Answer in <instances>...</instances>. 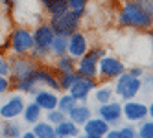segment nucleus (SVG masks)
Instances as JSON below:
<instances>
[{
	"label": "nucleus",
	"mask_w": 153,
	"mask_h": 138,
	"mask_svg": "<svg viewBox=\"0 0 153 138\" xmlns=\"http://www.w3.org/2000/svg\"><path fill=\"white\" fill-rule=\"evenodd\" d=\"M116 26L122 30L148 31L153 26V0H124L116 13Z\"/></svg>",
	"instance_id": "nucleus-1"
},
{
	"label": "nucleus",
	"mask_w": 153,
	"mask_h": 138,
	"mask_svg": "<svg viewBox=\"0 0 153 138\" xmlns=\"http://www.w3.org/2000/svg\"><path fill=\"white\" fill-rule=\"evenodd\" d=\"M31 33H33V48L30 50L28 55L37 63H46V59H50V42L56 33L48 22H39L31 30Z\"/></svg>",
	"instance_id": "nucleus-2"
},
{
	"label": "nucleus",
	"mask_w": 153,
	"mask_h": 138,
	"mask_svg": "<svg viewBox=\"0 0 153 138\" xmlns=\"http://www.w3.org/2000/svg\"><path fill=\"white\" fill-rule=\"evenodd\" d=\"M7 39V52L13 55H28L33 48V33L28 26H13L9 30Z\"/></svg>",
	"instance_id": "nucleus-3"
},
{
	"label": "nucleus",
	"mask_w": 153,
	"mask_h": 138,
	"mask_svg": "<svg viewBox=\"0 0 153 138\" xmlns=\"http://www.w3.org/2000/svg\"><path fill=\"white\" fill-rule=\"evenodd\" d=\"M81 20L83 17L79 13L72 11V9H67L65 13L56 15V17H48V24L53 30L56 35H63V37H68L70 33H74L76 30L81 28Z\"/></svg>",
	"instance_id": "nucleus-4"
},
{
	"label": "nucleus",
	"mask_w": 153,
	"mask_h": 138,
	"mask_svg": "<svg viewBox=\"0 0 153 138\" xmlns=\"http://www.w3.org/2000/svg\"><path fill=\"white\" fill-rule=\"evenodd\" d=\"M114 85H113V90H114V96H118L122 101L126 100H133L137 98L138 94L142 92V81L140 77H135L131 76L127 70H124L116 79H113Z\"/></svg>",
	"instance_id": "nucleus-5"
},
{
	"label": "nucleus",
	"mask_w": 153,
	"mask_h": 138,
	"mask_svg": "<svg viewBox=\"0 0 153 138\" xmlns=\"http://www.w3.org/2000/svg\"><path fill=\"white\" fill-rule=\"evenodd\" d=\"M126 68H127L126 63L120 57L105 54L103 57L98 59V81H113Z\"/></svg>",
	"instance_id": "nucleus-6"
},
{
	"label": "nucleus",
	"mask_w": 153,
	"mask_h": 138,
	"mask_svg": "<svg viewBox=\"0 0 153 138\" xmlns=\"http://www.w3.org/2000/svg\"><path fill=\"white\" fill-rule=\"evenodd\" d=\"M26 105V100L22 96V92H7V98L4 101H0V120H13L20 118L22 109Z\"/></svg>",
	"instance_id": "nucleus-7"
},
{
	"label": "nucleus",
	"mask_w": 153,
	"mask_h": 138,
	"mask_svg": "<svg viewBox=\"0 0 153 138\" xmlns=\"http://www.w3.org/2000/svg\"><path fill=\"white\" fill-rule=\"evenodd\" d=\"M9 57V66H11V72H9V79L15 81L19 77H24L28 74H31L39 63L33 61L30 55H7Z\"/></svg>",
	"instance_id": "nucleus-8"
},
{
	"label": "nucleus",
	"mask_w": 153,
	"mask_h": 138,
	"mask_svg": "<svg viewBox=\"0 0 153 138\" xmlns=\"http://www.w3.org/2000/svg\"><path fill=\"white\" fill-rule=\"evenodd\" d=\"M122 118L129 123H138L140 120L148 118V103L138 101L137 98L122 101Z\"/></svg>",
	"instance_id": "nucleus-9"
},
{
	"label": "nucleus",
	"mask_w": 153,
	"mask_h": 138,
	"mask_svg": "<svg viewBox=\"0 0 153 138\" xmlns=\"http://www.w3.org/2000/svg\"><path fill=\"white\" fill-rule=\"evenodd\" d=\"M89 48H91L89 37H87L85 31H81V28L76 30L74 33H70L67 37V54L72 55L74 59H79Z\"/></svg>",
	"instance_id": "nucleus-10"
},
{
	"label": "nucleus",
	"mask_w": 153,
	"mask_h": 138,
	"mask_svg": "<svg viewBox=\"0 0 153 138\" xmlns=\"http://www.w3.org/2000/svg\"><path fill=\"white\" fill-rule=\"evenodd\" d=\"M96 114L100 116V118H103L109 125H118L120 122H122V103L120 101H105V103H98V109H96Z\"/></svg>",
	"instance_id": "nucleus-11"
},
{
	"label": "nucleus",
	"mask_w": 153,
	"mask_h": 138,
	"mask_svg": "<svg viewBox=\"0 0 153 138\" xmlns=\"http://www.w3.org/2000/svg\"><path fill=\"white\" fill-rule=\"evenodd\" d=\"M98 57L94 52L87 50L85 54L76 61V72L83 77H94L98 79Z\"/></svg>",
	"instance_id": "nucleus-12"
},
{
	"label": "nucleus",
	"mask_w": 153,
	"mask_h": 138,
	"mask_svg": "<svg viewBox=\"0 0 153 138\" xmlns=\"http://www.w3.org/2000/svg\"><path fill=\"white\" fill-rule=\"evenodd\" d=\"M98 83H100V81L94 79V77H83V76H79L67 92H70L78 101H87L89 96L92 94V90L98 87Z\"/></svg>",
	"instance_id": "nucleus-13"
},
{
	"label": "nucleus",
	"mask_w": 153,
	"mask_h": 138,
	"mask_svg": "<svg viewBox=\"0 0 153 138\" xmlns=\"http://www.w3.org/2000/svg\"><path fill=\"white\" fill-rule=\"evenodd\" d=\"M33 77H35V83L39 85V87H46V89H52L56 92H61L59 81H57V74L53 72L52 66L37 65V68L33 70Z\"/></svg>",
	"instance_id": "nucleus-14"
},
{
	"label": "nucleus",
	"mask_w": 153,
	"mask_h": 138,
	"mask_svg": "<svg viewBox=\"0 0 153 138\" xmlns=\"http://www.w3.org/2000/svg\"><path fill=\"white\" fill-rule=\"evenodd\" d=\"M109 125L100 116H91L83 125H81V134L85 138H103L105 133L109 131Z\"/></svg>",
	"instance_id": "nucleus-15"
},
{
	"label": "nucleus",
	"mask_w": 153,
	"mask_h": 138,
	"mask_svg": "<svg viewBox=\"0 0 153 138\" xmlns=\"http://www.w3.org/2000/svg\"><path fill=\"white\" fill-rule=\"evenodd\" d=\"M31 96H33V101L42 109V112L52 111V109H56V107H57L59 94H57L56 90H52V89H46V87L37 89L33 94H31Z\"/></svg>",
	"instance_id": "nucleus-16"
},
{
	"label": "nucleus",
	"mask_w": 153,
	"mask_h": 138,
	"mask_svg": "<svg viewBox=\"0 0 153 138\" xmlns=\"http://www.w3.org/2000/svg\"><path fill=\"white\" fill-rule=\"evenodd\" d=\"M53 131H56V138H76L81 134V127L76 125L72 120L65 118L57 125H53Z\"/></svg>",
	"instance_id": "nucleus-17"
},
{
	"label": "nucleus",
	"mask_w": 153,
	"mask_h": 138,
	"mask_svg": "<svg viewBox=\"0 0 153 138\" xmlns=\"http://www.w3.org/2000/svg\"><path fill=\"white\" fill-rule=\"evenodd\" d=\"M92 116V109H91V105H87V101H78V105L67 114V118L68 120H72L76 125H83L87 120H89Z\"/></svg>",
	"instance_id": "nucleus-18"
},
{
	"label": "nucleus",
	"mask_w": 153,
	"mask_h": 138,
	"mask_svg": "<svg viewBox=\"0 0 153 138\" xmlns=\"http://www.w3.org/2000/svg\"><path fill=\"white\" fill-rule=\"evenodd\" d=\"M20 118H22V122H24L26 125H33L35 122H39V120L42 118V109L39 107L35 101H30V103L24 105Z\"/></svg>",
	"instance_id": "nucleus-19"
},
{
	"label": "nucleus",
	"mask_w": 153,
	"mask_h": 138,
	"mask_svg": "<svg viewBox=\"0 0 153 138\" xmlns=\"http://www.w3.org/2000/svg\"><path fill=\"white\" fill-rule=\"evenodd\" d=\"M22 133V125L17 118L13 120H0V136L4 138H19Z\"/></svg>",
	"instance_id": "nucleus-20"
},
{
	"label": "nucleus",
	"mask_w": 153,
	"mask_h": 138,
	"mask_svg": "<svg viewBox=\"0 0 153 138\" xmlns=\"http://www.w3.org/2000/svg\"><path fill=\"white\" fill-rule=\"evenodd\" d=\"M92 98L96 103H105V101H111L114 98V90H113V85H109L107 81H103L102 85L98 83V87L92 90Z\"/></svg>",
	"instance_id": "nucleus-21"
},
{
	"label": "nucleus",
	"mask_w": 153,
	"mask_h": 138,
	"mask_svg": "<svg viewBox=\"0 0 153 138\" xmlns=\"http://www.w3.org/2000/svg\"><path fill=\"white\" fill-rule=\"evenodd\" d=\"M76 61H78V59H74L72 55L63 54V55L53 59L52 68H53L56 74H59V72H70V70H76Z\"/></svg>",
	"instance_id": "nucleus-22"
},
{
	"label": "nucleus",
	"mask_w": 153,
	"mask_h": 138,
	"mask_svg": "<svg viewBox=\"0 0 153 138\" xmlns=\"http://www.w3.org/2000/svg\"><path fill=\"white\" fill-rule=\"evenodd\" d=\"M137 129L131 123L127 125H120V127H109V131L105 133V138H135Z\"/></svg>",
	"instance_id": "nucleus-23"
},
{
	"label": "nucleus",
	"mask_w": 153,
	"mask_h": 138,
	"mask_svg": "<svg viewBox=\"0 0 153 138\" xmlns=\"http://www.w3.org/2000/svg\"><path fill=\"white\" fill-rule=\"evenodd\" d=\"M31 131H33L35 138H56V131H53V125L46 120H39L31 125Z\"/></svg>",
	"instance_id": "nucleus-24"
},
{
	"label": "nucleus",
	"mask_w": 153,
	"mask_h": 138,
	"mask_svg": "<svg viewBox=\"0 0 153 138\" xmlns=\"http://www.w3.org/2000/svg\"><path fill=\"white\" fill-rule=\"evenodd\" d=\"M50 59H56L63 54H67V37L63 35H53L52 42H50Z\"/></svg>",
	"instance_id": "nucleus-25"
},
{
	"label": "nucleus",
	"mask_w": 153,
	"mask_h": 138,
	"mask_svg": "<svg viewBox=\"0 0 153 138\" xmlns=\"http://www.w3.org/2000/svg\"><path fill=\"white\" fill-rule=\"evenodd\" d=\"M79 77V74L76 72V70H70V72H59L57 74V81H59V89H61V92H67L72 85H74V81Z\"/></svg>",
	"instance_id": "nucleus-26"
},
{
	"label": "nucleus",
	"mask_w": 153,
	"mask_h": 138,
	"mask_svg": "<svg viewBox=\"0 0 153 138\" xmlns=\"http://www.w3.org/2000/svg\"><path fill=\"white\" fill-rule=\"evenodd\" d=\"M76 105H78V100H76L70 92H61V96H59V100H57V109L61 111V112H65V114H68Z\"/></svg>",
	"instance_id": "nucleus-27"
},
{
	"label": "nucleus",
	"mask_w": 153,
	"mask_h": 138,
	"mask_svg": "<svg viewBox=\"0 0 153 138\" xmlns=\"http://www.w3.org/2000/svg\"><path fill=\"white\" fill-rule=\"evenodd\" d=\"M138 123L140 125L137 127V136L138 138H151L153 136V122H151V118H144Z\"/></svg>",
	"instance_id": "nucleus-28"
},
{
	"label": "nucleus",
	"mask_w": 153,
	"mask_h": 138,
	"mask_svg": "<svg viewBox=\"0 0 153 138\" xmlns=\"http://www.w3.org/2000/svg\"><path fill=\"white\" fill-rule=\"evenodd\" d=\"M45 9H46L48 17H56V15H61V13L67 11V9H68V4H67V0H57V2L46 6Z\"/></svg>",
	"instance_id": "nucleus-29"
},
{
	"label": "nucleus",
	"mask_w": 153,
	"mask_h": 138,
	"mask_svg": "<svg viewBox=\"0 0 153 138\" xmlns=\"http://www.w3.org/2000/svg\"><path fill=\"white\" fill-rule=\"evenodd\" d=\"M68 4V9H72V11L79 13L81 17L87 15V9H89V0H67Z\"/></svg>",
	"instance_id": "nucleus-30"
},
{
	"label": "nucleus",
	"mask_w": 153,
	"mask_h": 138,
	"mask_svg": "<svg viewBox=\"0 0 153 138\" xmlns=\"http://www.w3.org/2000/svg\"><path fill=\"white\" fill-rule=\"evenodd\" d=\"M65 118H67V114L61 112L57 107H56V109H52V111H46V122H50L52 125H57V123L63 122Z\"/></svg>",
	"instance_id": "nucleus-31"
},
{
	"label": "nucleus",
	"mask_w": 153,
	"mask_h": 138,
	"mask_svg": "<svg viewBox=\"0 0 153 138\" xmlns=\"http://www.w3.org/2000/svg\"><path fill=\"white\" fill-rule=\"evenodd\" d=\"M11 79L9 76H0V96H6V94L11 90Z\"/></svg>",
	"instance_id": "nucleus-32"
},
{
	"label": "nucleus",
	"mask_w": 153,
	"mask_h": 138,
	"mask_svg": "<svg viewBox=\"0 0 153 138\" xmlns=\"http://www.w3.org/2000/svg\"><path fill=\"white\" fill-rule=\"evenodd\" d=\"M11 66H9V57L7 55H0V76H9Z\"/></svg>",
	"instance_id": "nucleus-33"
},
{
	"label": "nucleus",
	"mask_w": 153,
	"mask_h": 138,
	"mask_svg": "<svg viewBox=\"0 0 153 138\" xmlns=\"http://www.w3.org/2000/svg\"><path fill=\"white\" fill-rule=\"evenodd\" d=\"M0 6L6 9L7 15H11V11H13L15 6H17V0H0Z\"/></svg>",
	"instance_id": "nucleus-34"
},
{
	"label": "nucleus",
	"mask_w": 153,
	"mask_h": 138,
	"mask_svg": "<svg viewBox=\"0 0 153 138\" xmlns=\"http://www.w3.org/2000/svg\"><path fill=\"white\" fill-rule=\"evenodd\" d=\"M89 50H91V52H94L98 57H103V55L107 54V50H105V46H103V44H94V46L91 44V48H89Z\"/></svg>",
	"instance_id": "nucleus-35"
},
{
	"label": "nucleus",
	"mask_w": 153,
	"mask_h": 138,
	"mask_svg": "<svg viewBox=\"0 0 153 138\" xmlns=\"http://www.w3.org/2000/svg\"><path fill=\"white\" fill-rule=\"evenodd\" d=\"M131 76H135V77H142V74H144V66H131V68H126Z\"/></svg>",
	"instance_id": "nucleus-36"
},
{
	"label": "nucleus",
	"mask_w": 153,
	"mask_h": 138,
	"mask_svg": "<svg viewBox=\"0 0 153 138\" xmlns=\"http://www.w3.org/2000/svg\"><path fill=\"white\" fill-rule=\"evenodd\" d=\"M20 136H22V138H35V134H33V131H22V133H20Z\"/></svg>",
	"instance_id": "nucleus-37"
},
{
	"label": "nucleus",
	"mask_w": 153,
	"mask_h": 138,
	"mask_svg": "<svg viewBox=\"0 0 153 138\" xmlns=\"http://www.w3.org/2000/svg\"><path fill=\"white\" fill-rule=\"evenodd\" d=\"M39 2L46 7V6H50V4H53V2H57V0H39Z\"/></svg>",
	"instance_id": "nucleus-38"
},
{
	"label": "nucleus",
	"mask_w": 153,
	"mask_h": 138,
	"mask_svg": "<svg viewBox=\"0 0 153 138\" xmlns=\"http://www.w3.org/2000/svg\"><path fill=\"white\" fill-rule=\"evenodd\" d=\"M2 33H4V30L0 28V42H2Z\"/></svg>",
	"instance_id": "nucleus-39"
}]
</instances>
